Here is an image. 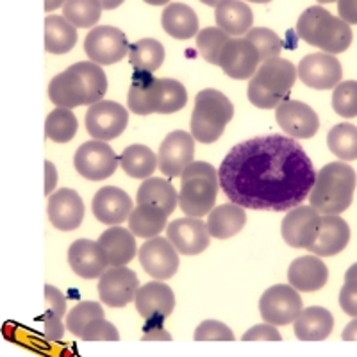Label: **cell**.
Instances as JSON below:
<instances>
[{
  "mask_svg": "<svg viewBox=\"0 0 357 357\" xmlns=\"http://www.w3.org/2000/svg\"><path fill=\"white\" fill-rule=\"evenodd\" d=\"M304 311L302 298L293 286L275 284L268 288L259 298V312L266 324L282 327L296 321Z\"/></svg>",
  "mask_w": 357,
  "mask_h": 357,
  "instance_id": "8992f818",
  "label": "cell"
},
{
  "mask_svg": "<svg viewBox=\"0 0 357 357\" xmlns=\"http://www.w3.org/2000/svg\"><path fill=\"white\" fill-rule=\"evenodd\" d=\"M195 158V138L186 130H174L159 146V170L167 177H183L184 170Z\"/></svg>",
  "mask_w": 357,
  "mask_h": 357,
  "instance_id": "8fae6325",
  "label": "cell"
},
{
  "mask_svg": "<svg viewBox=\"0 0 357 357\" xmlns=\"http://www.w3.org/2000/svg\"><path fill=\"white\" fill-rule=\"evenodd\" d=\"M130 47L122 29L98 25L91 29L84 40V52L95 65H114L129 54Z\"/></svg>",
  "mask_w": 357,
  "mask_h": 357,
  "instance_id": "52a82bcc",
  "label": "cell"
},
{
  "mask_svg": "<svg viewBox=\"0 0 357 357\" xmlns=\"http://www.w3.org/2000/svg\"><path fill=\"white\" fill-rule=\"evenodd\" d=\"M333 15L325 8H320V6L307 8L301 15L298 22H296V34L305 43L312 45V47H318V34H320L321 27H324V24Z\"/></svg>",
  "mask_w": 357,
  "mask_h": 357,
  "instance_id": "b9f144b4",
  "label": "cell"
},
{
  "mask_svg": "<svg viewBox=\"0 0 357 357\" xmlns=\"http://www.w3.org/2000/svg\"><path fill=\"white\" fill-rule=\"evenodd\" d=\"M73 165L79 175L88 181H104L116 172L118 158L106 142L91 139L79 146Z\"/></svg>",
  "mask_w": 357,
  "mask_h": 357,
  "instance_id": "ba28073f",
  "label": "cell"
},
{
  "mask_svg": "<svg viewBox=\"0 0 357 357\" xmlns=\"http://www.w3.org/2000/svg\"><path fill=\"white\" fill-rule=\"evenodd\" d=\"M102 2L97 0H70L63 4L65 18L75 29L93 27L102 15Z\"/></svg>",
  "mask_w": 357,
  "mask_h": 357,
  "instance_id": "60d3db41",
  "label": "cell"
},
{
  "mask_svg": "<svg viewBox=\"0 0 357 357\" xmlns=\"http://www.w3.org/2000/svg\"><path fill=\"white\" fill-rule=\"evenodd\" d=\"M47 215L59 231H75L84 218V202L75 190L61 188L49 197Z\"/></svg>",
  "mask_w": 357,
  "mask_h": 357,
  "instance_id": "ffe728a7",
  "label": "cell"
},
{
  "mask_svg": "<svg viewBox=\"0 0 357 357\" xmlns=\"http://www.w3.org/2000/svg\"><path fill=\"white\" fill-rule=\"evenodd\" d=\"M107 91V77L102 66L91 61L70 65L57 73L49 84V97L56 107L70 109L79 106H95Z\"/></svg>",
  "mask_w": 357,
  "mask_h": 357,
  "instance_id": "7a4b0ae2",
  "label": "cell"
},
{
  "mask_svg": "<svg viewBox=\"0 0 357 357\" xmlns=\"http://www.w3.org/2000/svg\"><path fill=\"white\" fill-rule=\"evenodd\" d=\"M345 280H357V263H354L352 266H350L349 270H347Z\"/></svg>",
  "mask_w": 357,
  "mask_h": 357,
  "instance_id": "6f0895ef",
  "label": "cell"
},
{
  "mask_svg": "<svg viewBox=\"0 0 357 357\" xmlns=\"http://www.w3.org/2000/svg\"><path fill=\"white\" fill-rule=\"evenodd\" d=\"M298 77V70L291 61L275 57L266 63H261L259 70L252 81H256L268 95L282 100H289V91Z\"/></svg>",
  "mask_w": 357,
  "mask_h": 357,
  "instance_id": "ac0fdd59",
  "label": "cell"
},
{
  "mask_svg": "<svg viewBox=\"0 0 357 357\" xmlns=\"http://www.w3.org/2000/svg\"><path fill=\"white\" fill-rule=\"evenodd\" d=\"M321 215L314 207H295L282 220L280 234L293 248H311L318 238Z\"/></svg>",
  "mask_w": 357,
  "mask_h": 357,
  "instance_id": "5bb4252c",
  "label": "cell"
},
{
  "mask_svg": "<svg viewBox=\"0 0 357 357\" xmlns=\"http://www.w3.org/2000/svg\"><path fill=\"white\" fill-rule=\"evenodd\" d=\"M341 337L345 341H357V318H354V320L347 325L345 329H343Z\"/></svg>",
  "mask_w": 357,
  "mask_h": 357,
  "instance_id": "9f6ffc18",
  "label": "cell"
},
{
  "mask_svg": "<svg viewBox=\"0 0 357 357\" xmlns=\"http://www.w3.org/2000/svg\"><path fill=\"white\" fill-rule=\"evenodd\" d=\"M155 82L158 79L152 77V73H134L127 93V107L134 114L146 116L155 113Z\"/></svg>",
  "mask_w": 357,
  "mask_h": 357,
  "instance_id": "1f68e13d",
  "label": "cell"
},
{
  "mask_svg": "<svg viewBox=\"0 0 357 357\" xmlns=\"http://www.w3.org/2000/svg\"><path fill=\"white\" fill-rule=\"evenodd\" d=\"M136 202H138V206L151 204V206L161 207L162 211L170 216L178 204V193L168 181L152 177L143 181L138 190V195H136Z\"/></svg>",
  "mask_w": 357,
  "mask_h": 357,
  "instance_id": "4dcf8cb0",
  "label": "cell"
},
{
  "mask_svg": "<svg viewBox=\"0 0 357 357\" xmlns=\"http://www.w3.org/2000/svg\"><path fill=\"white\" fill-rule=\"evenodd\" d=\"M77 129L79 122L75 114L70 109H63V107H56L45 122V136L56 143L72 142L77 134Z\"/></svg>",
  "mask_w": 357,
  "mask_h": 357,
  "instance_id": "f35d334b",
  "label": "cell"
},
{
  "mask_svg": "<svg viewBox=\"0 0 357 357\" xmlns=\"http://www.w3.org/2000/svg\"><path fill=\"white\" fill-rule=\"evenodd\" d=\"M340 18L349 25H357V2L356 0H340L337 2Z\"/></svg>",
  "mask_w": 357,
  "mask_h": 357,
  "instance_id": "f5cc1de1",
  "label": "cell"
},
{
  "mask_svg": "<svg viewBox=\"0 0 357 357\" xmlns=\"http://www.w3.org/2000/svg\"><path fill=\"white\" fill-rule=\"evenodd\" d=\"M327 146L341 161L357 159V127L352 123H340L327 134Z\"/></svg>",
  "mask_w": 357,
  "mask_h": 357,
  "instance_id": "ab89813d",
  "label": "cell"
},
{
  "mask_svg": "<svg viewBox=\"0 0 357 357\" xmlns=\"http://www.w3.org/2000/svg\"><path fill=\"white\" fill-rule=\"evenodd\" d=\"M329 270L318 256L296 257L288 268V282L296 291H318L327 284Z\"/></svg>",
  "mask_w": 357,
  "mask_h": 357,
  "instance_id": "cb8c5ba5",
  "label": "cell"
},
{
  "mask_svg": "<svg viewBox=\"0 0 357 357\" xmlns=\"http://www.w3.org/2000/svg\"><path fill=\"white\" fill-rule=\"evenodd\" d=\"M279 127L293 139H309L320 129V118L311 106L301 100H286L275 109Z\"/></svg>",
  "mask_w": 357,
  "mask_h": 357,
  "instance_id": "2e32d148",
  "label": "cell"
},
{
  "mask_svg": "<svg viewBox=\"0 0 357 357\" xmlns=\"http://www.w3.org/2000/svg\"><path fill=\"white\" fill-rule=\"evenodd\" d=\"M247 223V213L236 204H223L215 207L207 216V231L216 240H229L236 236Z\"/></svg>",
  "mask_w": 357,
  "mask_h": 357,
  "instance_id": "f1b7e54d",
  "label": "cell"
},
{
  "mask_svg": "<svg viewBox=\"0 0 357 357\" xmlns=\"http://www.w3.org/2000/svg\"><path fill=\"white\" fill-rule=\"evenodd\" d=\"M104 320V309L97 302H79L72 311L66 314V329L73 334V336H81L84 334L86 327L91 321Z\"/></svg>",
  "mask_w": 357,
  "mask_h": 357,
  "instance_id": "ee69618b",
  "label": "cell"
},
{
  "mask_svg": "<svg viewBox=\"0 0 357 357\" xmlns=\"http://www.w3.org/2000/svg\"><path fill=\"white\" fill-rule=\"evenodd\" d=\"M218 66L231 79L245 81L254 79L261 66V57L256 47L247 38H231L223 47Z\"/></svg>",
  "mask_w": 357,
  "mask_h": 357,
  "instance_id": "7c38bea8",
  "label": "cell"
},
{
  "mask_svg": "<svg viewBox=\"0 0 357 357\" xmlns=\"http://www.w3.org/2000/svg\"><path fill=\"white\" fill-rule=\"evenodd\" d=\"M113 6H120V2H116V4H111V2H102V8L104 9H113Z\"/></svg>",
  "mask_w": 357,
  "mask_h": 357,
  "instance_id": "680465c9",
  "label": "cell"
},
{
  "mask_svg": "<svg viewBox=\"0 0 357 357\" xmlns=\"http://www.w3.org/2000/svg\"><path fill=\"white\" fill-rule=\"evenodd\" d=\"M161 25L165 33L175 40H190L199 36V17L190 6L183 2H172L165 8L161 17Z\"/></svg>",
  "mask_w": 357,
  "mask_h": 357,
  "instance_id": "4316f807",
  "label": "cell"
},
{
  "mask_svg": "<svg viewBox=\"0 0 357 357\" xmlns=\"http://www.w3.org/2000/svg\"><path fill=\"white\" fill-rule=\"evenodd\" d=\"M241 340L243 341H280L282 340V336H280V333L277 331V327H273V325L261 324V325H256V327H252V329H248L247 333L241 336Z\"/></svg>",
  "mask_w": 357,
  "mask_h": 357,
  "instance_id": "816d5d0a",
  "label": "cell"
},
{
  "mask_svg": "<svg viewBox=\"0 0 357 357\" xmlns=\"http://www.w3.org/2000/svg\"><path fill=\"white\" fill-rule=\"evenodd\" d=\"M218 190V172L209 162L193 161L183 174L178 206L190 218H202L215 209Z\"/></svg>",
  "mask_w": 357,
  "mask_h": 357,
  "instance_id": "277c9868",
  "label": "cell"
},
{
  "mask_svg": "<svg viewBox=\"0 0 357 357\" xmlns=\"http://www.w3.org/2000/svg\"><path fill=\"white\" fill-rule=\"evenodd\" d=\"M195 341H234V333L227 325L216 320H206L199 325L193 334Z\"/></svg>",
  "mask_w": 357,
  "mask_h": 357,
  "instance_id": "7dc6e473",
  "label": "cell"
},
{
  "mask_svg": "<svg viewBox=\"0 0 357 357\" xmlns=\"http://www.w3.org/2000/svg\"><path fill=\"white\" fill-rule=\"evenodd\" d=\"M350 241V227L349 223L341 216H325L320 218V231L309 252L312 256L318 257H331L336 256L347 248Z\"/></svg>",
  "mask_w": 357,
  "mask_h": 357,
  "instance_id": "603a6c76",
  "label": "cell"
},
{
  "mask_svg": "<svg viewBox=\"0 0 357 357\" xmlns=\"http://www.w3.org/2000/svg\"><path fill=\"white\" fill-rule=\"evenodd\" d=\"M356 184L357 175L350 165L340 161L329 162L318 172L309 204L320 215L340 216L352 204Z\"/></svg>",
  "mask_w": 357,
  "mask_h": 357,
  "instance_id": "3957f363",
  "label": "cell"
},
{
  "mask_svg": "<svg viewBox=\"0 0 357 357\" xmlns=\"http://www.w3.org/2000/svg\"><path fill=\"white\" fill-rule=\"evenodd\" d=\"M45 336L50 341H61L65 334L63 317L66 312V298L56 286H45Z\"/></svg>",
  "mask_w": 357,
  "mask_h": 357,
  "instance_id": "e575fe53",
  "label": "cell"
},
{
  "mask_svg": "<svg viewBox=\"0 0 357 357\" xmlns=\"http://www.w3.org/2000/svg\"><path fill=\"white\" fill-rule=\"evenodd\" d=\"M122 170L132 178H152L155 168H159L158 155L145 145H129L120 155Z\"/></svg>",
  "mask_w": 357,
  "mask_h": 357,
  "instance_id": "836d02e7",
  "label": "cell"
},
{
  "mask_svg": "<svg viewBox=\"0 0 357 357\" xmlns=\"http://www.w3.org/2000/svg\"><path fill=\"white\" fill-rule=\"evenodd\" d=\"M98 245L106 252L111 266H126L136 257V236L129 229H107L98 238Z\"/></svg>",
  "mask_w": 357,
  "mask_h": 357,
  "instance_id": "484cf974",
  "label": "cell"
},
{
  "mask_svg": "<svg viewBox=\"0 0 357 357\" xmlns=\"http://www.w3.org/2000/svg\"><path fill=\"white\" fill-rule=\"evenodd\" d=\"M354 34L349 24L341 20V18L331 17L321 27L318 34V49L324 50L325 54L337 56V54L345 52L352 45Z\"/></svg>",
  "mask_w": 357,
  "mask_h": 357,
  "instance_id": "8d00e7d4",
  "label": "cell"
},
{
  "mask_svg": "<svg viewBox=\"0 0 357 357\" xmlns=\"http://www.w3.org/2000/svg\"><path fill=\"white\" fill-rule=\"evenodd\" d=\"M334 329V317L329 309L305 307L295 321V336L301 341H324Z\"/></svg>",
  "mask_w": 357,
  "mask_h": 357,
  "instance_id": "d4e9b609",
  "label": "cell"
},
{
  "mask_svg": "<svg viewBox=\"0 0 357 357\" xmlns=\"http://www.w3.org/2000/svg\"><path fill=\"white\" fill-rule=\"evenodd\" d=\"M149 337H151V340H172L170 334L161 327V321H149L143 340H149Z\"/></svg>",
  "mask_w": 357,
  "mask_h": 357,
  "instance_id": "db71d44e",
  "label": "cell"
},
{
  "mask_svg": "<svg viewBox=\"0 0 357 357\" xmlns=\"http://www.w3.org/2000/svg\"><path fill=\"white\" fill-rule=\"evenodd\" d=\"M234 116V106L222 91L213 88L202 89L195 97L191 114V136L195 142L215 143L220 139L227 123Z\"/></svg>",
  "mask_w": 357,
  "mask_h": 357,
  "instance_id": "5b68a950",
  "label": "cell"
},
{
  "mask_svg": "<svg viewBox=\"0 0 357 357\" xmlns=\"http://www.w3.org/2000/svg\"><path fill=\"white\" fill-rule=\"evenodd\" d=\"M247 97L248 100H250V104H254V106L259 107V109H277L282 102H286L282 100V98H275L272 97V95H268L266 91H264L256 81H252V79L250 82H248Z\"/></svg>",
  "mask_w": 357,
  "mask_h": 357,
  "instance_id": "681fc988",
  "label": "cell"
},
{
  "mask_svg": "<svg viewBox=\"0 0 357 357\" xmlns=\"http://www.w3.org/2000/svg\"><path fill=\"white\" fill-rule=\"evenodd\" d=\"M77 43V29L65 17H47L45 20V50L50 54H66Z\"/></svg>",
  "mask_w": 357,
  "mask_h": 357,
  "instance_id": "d6a6232c",
  "label": "cell"
},
{
  "mask_svg": "<svg viewBox=\"0 0 357 357\" xmlns=\"http://www.w3.org/2000/svg\"><path fill=\"white\" fill-rule=\"evenodd\" d=\"M229 40H231V36L223 33L220 27H206L197 36V49L207 63L218 65L223 47L229 43Z\"/></svg>",
  "mask_w": 357,
  "mask_h": 357,
  "instance_id": "7bdbcfd3",
  "label": "cell"
},
{
  "mask_svg": "<svg viewBox=\"0 0 357 357\" xmlns=\"http://www.w3.org/2000/svg\"><path fill=\"white\" fill-rule=\"evenodd\" d=\"M296 70L298 79L312 89H336L343 77V68L337 57L325 52H314L302 57Z\"/></svg>",
  "mask_w": 357,
  "mask_h": 357,
  "instance_id": "4fadbf2b",
  "label": "cell"
},
{
  "mask_svg": "<svg viewBox=\"0 0 357 357\" xmlns=\"http://www.w3.org/2000/svg\"><path fill=\"white\" fill-rule=\"evenodd\" d=\"M82 340L84 341H118L120 340V334H118L116 327L104 318V320L91 321V324L86 327L84 334H82Z\"/></svg>",
  "mask_w": 357,
  "mask_h": 357,
  "instance_id": "c3c4849f",
  "label": "cell"
},
{
  "mask_svg": "<svg viewBox=\"0 0 357 357\" xmlns=\"http://www.w3.org/2000/svg\"><path fill=\"white\" fill-rule=\"evenodd\" d=\"M167 218L168 215L161 207L143 204V206L134 207L127 222H129V231L134 236L145 238V240H154V238H159L165 227H168Z\"/></svg>",
  "mask_w": 357,
  "mask_h": 357,
  "instance_id": "f546056e",
  "label": "cell"
},
{
  "mask_svg": "<svg viewBox=\"0 0 357 357\" xmlns=\"http://www.w3.org/2000/svg\"><path fill=\"white\" fill-rule=\"evenodd\" d=\"M167 238L175 250L183 256H199L209 247L211 234L207 231V223L199 218H177L168 223Z\"/></svg>",
  "mask_w": 357,
  "mask_h": 357,
  "instance_id": "e0dca14e",
  "label": "cell"
},
{
  "mask_svg": "<svg viewBox=\"0 0 357 357\" xmlns=\"http://www.w3.org/2000/svg\"><path fill=\"white\" fill-rule=\"evenodd\" d=\"M91 209L98 222L113 227H118L120 223L129 220L130 213L134 211L132 199L122 188L116 186L100 188L91 200Z\"/></svg>",
  "mask_w": 357,
  "mask_h": 357,
  "instance_id": "7402d4cb",
  "label": "cell"
},
{
  "mask_svg": "<svg viewBox=\"0 0 357 357\" xmlns=\"http://www.w3.org/2000/svg\"><path fill=\"white\" fill-rule=\"evenodd\" d=\"M57 184V170L50 161H45V195H49L54 191Z\"/></svg>",
  "mask_w": 357,
  "mask_h": 357,
  "instance_id": "11a10c76",
  "label": "cell"
},
{
  "mask_svg": "<svg viewBox=\"0 0 357 357\" xmlns=\"http://www.w3.org/2000/svg\"><path fill=\"white\" fill-rule=\"evenodd\" d=\"M340 305L349 317L357 318V280H345L340 289Z\"/></svg>",
  "mask_w": 357,
  "mask_h": 357,
  "instance_id": "f907efd6",
  "label": "cell"
},
{
  "mask_svg": "<svg viewBox=\"0 0 357 357\" xmlns=\"http://www.w3.org/2000/svg\"><path fill=\"white\" fill-rule=\"evenodd\" d=\"M165 61V47L154 38H143L130 45L129 63L139 73H152Z\"/></svg>",
  "mask_w": 357,
  "mask_h": 357,
  "instance_id": "d590c367",
  "label": "cell"
},
{
  "mask_svg": "<svg viewBox=\"0 0 357 357\" xmlns=\"http://www.w3.org/2000/svg\"><path fill=\"white\" fill-rule=\"evenodd\" d=\"M317 175L301 143L277 134L238 143L218 170L225 197L256 211L289 213L311 195Z\"/></svg>",
  "mask_w": 357,
  "mask_h": 357,
  "instance_id": "6da1fadb",
  "label": "cell"
},
{
  "mask_svg": "<svg viewBox=\"0 0 357 357\" xmlns=\"http://www.w3.org/2000/svg\"><path fill=\"white\" fill-rule=\"evenodd\" d=\"M134 305L139 317L146 321H162L174 311L175 295L168 284L161 280H152L139 288Z\"/></svg>",
  "mask_w": 357,
  "mask_h": 357,
  "instance_id": "d6986e66",
  "label": "cell"
},
{
  "mask_svg": "<svg viewBox=\"0 0 357 357\" xmlns=\"http://www.w3.org/2000/svg\"><path fill=\"white\" fill-rule=\"evenodd\" d=\"M129 113L122 104L113 100H102L91 106L86 113V129L97 142H111L126 130Z\"/></svg>",
  "mask_w": 357,
  "mask_h": 357,
  "instance_id": "9c48e42d",
  "label": "cell"
},
{
  "mask_svg": "<svg viewBox=\"0 0 357 357\" xmlns=\"http://www.w3.org/2000/svg\"><path fill=\"white\" fill-rule=\"evenodd\" d=\"M333 107L340 116H357V81H343L333 93Z\"/></svg>",
  "mask_w": 357,
  "mask_h": 357,
  "instance_id": "bcb514c9",
  "label": "cell"
},
{
  "mask_svg": "<svg viewBox=\"0 0 357 357\" xmlns=\"http://www.w3.org/2000/svg\"><path fill=\"white\" fill-rule=\"evenodd\" d=\"M188 102V91L175 79H158L155 82V113L170 114L183 109Z\"/></svg>",
  "mask_w": 357,
  "mask_h": 357,
  "instance_id": "74e56055",
  "label": "cell"
},
{
  "mask_svg": "<svg viewBox=\"0 0 357 357\" xmlns=\"http://www.w3.org/2000/svg\"><path fill=\"white\" fill-rule=\"evenodd\" d=\"M245 38L257 49L261 63H266L270 59L280 57L279 54L282 50V41H280V38L273 33L272 29L254 27Z\"/></svg>",
  "mask_w": 357,
  "mask_h": 357,
  "instance_id": "f6af8a7d",
  "label": "cell"
},
{
  "mask_svg": "<svg viewBox=\"0 0 357 357\" xmlns=\"http://www.w3.org/2000/svg\"><path fill=\"white\" fill-rule=\"evenodd\" d=\"M139 263L152 279L165 280L172 279L178 270V252L168 238H154L149 240L139 247L138 250Z\"/></svg>",
  "mask_w": 357,
  "mask_h": 357,
  "instance_id": "9a60e30c",
  "label": "cell"
},
{
  "mask_svg": "<svg viewBox=\"0 0 357 357\" xmlns=\"http://www.w3.org/2000/svg\"><path fill=\"white\" fill-rule=\"evenodd\" d=\"M139 291V279L136 272L127 266H111L98 279V295L107 307H126Z\"/></svg>",
  "mask_w": 357,
  "mask_h": 357,
  "instance_id": "30bf717a",
  "label": "cell"
},
{
  "mask_svg": "<svg viewBox=\"0 0 357 357\" xmlns=\"http://www.w3.org/2000/svg\"><path fill=\"white\" fill-rule=\"evenodd\" d=\"M216 27H220L229 36H243L252 31L254 24V13L245 2L227 0L220 2L215 11Z\"/></svg>",
  "mask_w": 357,
  "mask_h": 357,
  "instance_id": "83f0119b",
  "label": "cell"
},
{
  "mask_svg": "<svg viewBox=\"0 0 357 357\" xmlns=\"http://www.w3.org/2000/svg\"><path fill=\"white\" fill-rule=\"evenodd\" d=\"M68 263L81 279H100L107 272L109 259L98 241L77 240L68 248Z\"/></svg>",
  "mask_w": 357,
  "mask_h": 357,
  "instance_id": "44dd1931",
  "label": "cell"
}]
</instances>
